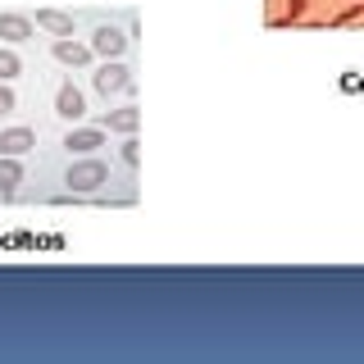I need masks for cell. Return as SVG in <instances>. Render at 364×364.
<instances>
[{
  "mask_svg": "<svg viewBox=\"0 0 364 364\" xmlns=\"http://www.w3.org/2000/svg\"><path fill=\"white\" fill-rule=\"evenodd\" d=\"M105 178H109V168L100 164V159H77V164H68V173H64L68 191H100Z\"/></svg>",
  "mask_w": 364,
  "mask_h": 364,
  "instance_id": "1",
  "label": "cell"
},
{
  "mask_svg": "<svg viewBox=\"0 0 364 364\" xmlns=\"http://www.w3.org/2000/svg\"><path fill=\"white\" fill-rule=\"evenodd\" d=\"M91 82H96L100 96H114V91H128V87H132V73H128L119 60H105V64L96 68V77H91Z\"/></svg>",
  "mask_w": 364,
  "mask_h": 364,
  "instance_id": "2",
  "label": "cell"
},
{
  "mask_svg": "<svg viewBox=\"0 0 364 364\" xmlns=\"http://www.w3.org/2000/svg\"><path fill=\"white\" fill-rule=\"evenodd\" d=\"M123 46H128V37H123L119 28H109V23H100V28H96V37H91V50H96V55H105V60H119V55H123Z\"/></svg>",
  "mask_w": 364,
  "mask_h": 364,
  "instance_id": "3",
  "label": "cell"
},
{
  "mask_svg": "<svg viewBox=\"0 0 364 364\" xmlns=\"http://www.w3.org/2000/svg\"><path fill=\"white\" fill-rule=\"evenodd\" d=\"M55 114H60V119H82L87 114V100H82V91H77L73 82H64L60 91H55Z\"/></svg>",
  "mask_w": 364,
  "mask_h": 364,
  "instance_id": "4",
  "label": "cell"
},
{
  "mask_svg": "<svg viewBox=\"0 0 364 364\" xmlns=\"http://www.w3.org/2000/svg\"><path fill=\"white\" fill-rule=\"evenodd\" d=\"M136 123H141V114H136V105H123V109H105V114H100V128H109V132H123V136H132V132H136Z\"/></svg>",
  "mask_w": 364,
  "mask_h": 364,
  "instance_id": "5",
  "label": "cell"
},
{
  "mask_svg": "<svg viewBox=\"0 0 364 364\" xmlns=\"http://www.w3.org/2000/svg\"><path fill=\"white\" fill-rule=\"evenodd\" d=\"M50 55H55V60H60V64H73V68H87L91 64V55H96V50H91V46H82V41H55L50 46Z\"/></svg>",
  "mask_w": 364,
  "mask_h": 364,
  "instance_id": "6",
  "label": "cell"
},
{
  "mask_svg": "<svg viewBox=\"0 0 364 364\" xmlns=\"http://www.w3.org/2000/svg\"><path fill=\"white\" fill-rule=\"evenodd\" d=\"M37 146V132L32 128H5L0 132V155H28Z\"/></svg>",
  "mask_w": 364,
  "mask_h": 364,
  "instance_id": "7",
  "label": "cell"
},
{
  "mask_svg": "<svg viewBox=\"0 0 364 364\" xmlns=\"http://www.w3.org/2000/svg\"><path fill=\"white\" fill-rule=\"evenodd\" d=\"M64 146L73 155H91L96 146H105V132H100V128H73V132L64 136Z\"/></svg>",
  "mask_w": 364,
  "mask_h": 364,
  "instance_id": "8",
  "label": "cell"
},
{
  "mask_svg": "<svg viewBox=\"0 0 364 364\" xmlns=\"http://www.w3.org/2000/svg\"><path fill=\"white\" fill-rule=\"evenodd\" d=\"M37 28L55 32V37H73V14H64V9H37Z\"/></svg>",
  "mask_w": 364,
  "mask_h": 364,
  "instance_id": "9",
  "label": "cell"
},
{
  "mask_svg": "<svg viewBox=\"0 0 364 364\" xmlns=\"http://www.w3.org/2000/svg\"><path fill=\"white\" fill-rule=\"evenodd\" d=\"M0 37H5V41H28V37H32V18H23V14H0Z\"/></svg>",
  "mask_w": 364,
  "mask_h": 364,
  "instance_id": "10",
  "label": "cell"
},
{
  "mask_svg": "<svg viewBox=\"0 0 364 364\" xmlns=\"http://www.w3.org/2000/svg\"><path fill=\"white\" fill-rule=\"evenodd\" d=\"M23 182V164L18 155H0V191H14Z\"/></svg>",
  "mask_w": 364,
  "mask_h": 364,
  "instance_id": "11",
  "label": "cell"
},
{
  "mask_svg": "<svg viewBox=\"0 0 364 364\" xmlns=\"http://www.w3.org/2000/svg\"><path fill=\"white\" fill-rule=\"evenodd\" d=\"M18 55L14 50H0V82H9V77H18Z\"/></svg>",
  "mask_w": 364,
  "mask_h": 364,
  "instance_id": "12",
  "label": "cell"
},
{
  "mask_svg": "<svg viewBox=\"0 0 364 364\" xmlns=\"http://www.w3.org/2000/svg\"><path fill=\"white\" fill-rule=\"evenodd\" d=\"M123 164H128V168H136V159H141V151H136V141H132V136H128V141H123Z\"/></svg>",
  "mask_w": 364,
  "mask_h": 364,
  "instance_id": "13",
  "label": "cell"
},
{
  "mask_svg": "<svg viewBox=\"0 0 364 364\" xmlns=\"http://www.w3.org/2000/svg\"><path fill=\"white\" fill-rule=\"evenodd\" d=\"M5 114H14V91L0 82V119H5Z\"/></svg>",
  "mask_w": 364,
  "mask_h": 364,
  "instance_id": "14",
  "label": "cell"
}]
</instances>
